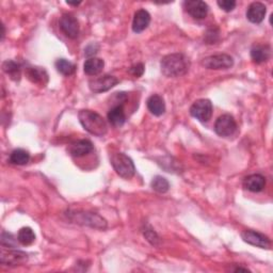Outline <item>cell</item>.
<instances>
[{
  "label": "cell",
  "instance_id": "obj_18",
  "mask_svg": "<svg viewBox=\"0 0 273 273\" xmlns=\"http://www.w3.org/2000/svg\"><path fill=\"white\" fill-rule=\"evenodd\" d=\"M26 75L33 84L44 87L48 82V74L42 67H28L26 70Z\"/></svg>",
  "mask_w": 273,
  "mask_h": 273
},
{
  "label": "cell",
  "instance_id": "obj_12",
  "mask_svg": "<svg viewBox=\"0 0 273 273\" xmlns=\"http://www.w3.org/2000/svg\"><path fill=\"white\" fill-rule=\"evenodd\" d=\"M184 8L195 19H203L208 14L207 4L201 0H187L184 3Z\"/></svg>",
  "mask_w": 273,
  "mask_h": 273
},
{
  "label": "cell",
  "instance_id": "obj_33",
  "mask_svg": "<svg viewBox=\"0 0 273 273\" xmlns=\"http://www.w3.org/2000/svg\"><path fill=\"white\" fill-rule=\"evenodd\" d=\"M66 4L67 5H69V6H74V7H77V6H79L81 3L80 2H78V3H72V2H66Z\"/></svg>",
  "mask_w": 273,
  "mask_h": 273
},
{
  "label": "cell",
  "instance_id": "obj_26",
  "mask_svg": "<svg viewBox=\"0 0 273 273\" xmlns=\"http://www.w3.org/2000/svg\"><path fill=\"white\" fill-rule=\"evenodd\" d=\"M151 186L158 193H165V192H168L169 189H170V184H169L168 180L164 179V177H162V176L154 177Z\"/></svg>",
  "mask_w": 273,
  "mask_h": 273
},
{
  "label": "cell",
  "instance_id": "obj_22",
  "mask_svg": "<svg viewBox=\"0 0 273 273\" xmlns=\"http://www.w3.org/2000/svg\"><path fill=\"white\" fill-rule=\"evenodd\" d=\"M29 160H30V154L22 148L14 150L10 155V161L13 164L25 165L29 162Z\"/></svg>",
  "mask_w": 273,
  "mask_h": 273
},
{
  "label": "cell",
  "instance_id": "obj_28",
  "mask_svg": "<svg viewBox=\"0 0 273 273\" xmlns=\"http://www.w3.org/2000/svg\"><path fill=\"white\" fill-rule=\"evenodd\" d=\"M2 245L6 247H15L16 241L14 239L13 235L4 232L2 235Z\"/></svg>",
  "mask_w": 273,
  "mask_h": 273
},
{
  "label": "cell",
  "instance_id": "obj_23",
  "mask_svg": "<svg viewBox=\"0 0 273 273\" xmlns=\"http://www.w3.org/2000/svg\"><path fill=\"white\" fill-rule=\"evenodd\" d=\"M56 68L60 74L64 76H70L76 72V65L66 59H59L56 61Z\"/></svg>",
  "mask_w": 273,
  "mask_h": 273
},
{
  "label": "cell",
  "instance_id": "obj_16",
  "mask_svg": "<svg viewBox=\"0 0 273 273\" xmlns=\"http://www.w3.org/2000/svg\"><path fill=\"white\" fill-rule=\"evenodd\" d=\"M151 22V15L146 10H138L133 20V30L136 33H140L142 31H144Z\"/></svg>",
  "mask_w": 273,
  "mask_h": 273
},
{
  "label": "cell",
  "instance_id": "obj_9",
  "mask_svg": "<svg viewBox=\"0 0 273 273\" xmlns=\"http://www.w3.org/2000/svg\"><path fill=\"white\" fill-rule=\"evenodd\" d=\"M118 82H120V80L114 76L104 75L90 80L89 88L94 93H103L109 91L110 89L115 87Z\"/></svg>",
  "mask_w": 273,
  "mask_h": 273
},
{
  "label": "cell",
  "instance_id": "obj_32",
  "mask_svg": "<svg viewBox=\"0 0 273 273\" xmlns=\"http://www.w3.org/2000/svg\"><path fill=\"white\" fill-rule=\"evenodd\" d=\"M97 52H98V45H96V44H91L85 49V54L88 57L95 56L97 54Z\"/></svg>",
  "mask_w": 273,
  "mask_h": 273
},
{
  "label": "cell",
  "instance_id": "obj_4",
  "mask_svg": "<svg viewBox=\"0 0 273 273\" xmlns=\"http://www.w3.org/2000/svg\"><path fill=\"white\" fill-rule=\"evenodd\" d=\"M111 164L114 171L125 180H129L134 177L136 173V168L134 161L123 153H115L111 156Z\"/></svg>",
  "mask_w": 273,
  "mask_h": 273
},
{
  "label": "cell",
  "instance_id": "obj_25",
  "mask_svg": "<svg viewBox=\"0 0 273 273\" xmlns=\"http://www.w3.org/2000/svg\"><path fill=\"white\" fill-rule=\"evenodd\" d=\"M3 69L6 74H8L11 79L19 80L20 78V66L16 62L12 60H7L3 63Z\"/></svg>",
  "mask_w": 273,
  "mask_h": 273
},
{
  "label": "cell",
  "instance_id": "obj_20",
  "mask_svg": "<svg viewBox=\"0 0 273 273\" xmlns=\"http://www.w3.org/2000/svg\"><path fill=\"white\" fill-rule=\"evenodd\" d=\"M105 62L100 58H89L84 64L85 73L89 76H96L103 72Z\"/></svg>",
  "mask_w": 273,
  "mask_h": 273
},
{
  "label": "cell",
  "instance_id": "obj_19",
  "mask_svg": "<svg viewBox=\"0 0 273 273\" xmlns=\"http://www.w3.org/2000/svg\"><path fill=\"white\" fill-rule=\"evenodd\" d=\"M108 121L114 127H121L126 122L123 106H114L108 112Z\"/></svg>",
  "mask_w": 273,
  "mask_h": 273
},
{
  "label": "cell",
  "instance_id": "obj_11",
  "mask_svg": "<svg viewBox=\"0 0 273 273\" xmlns=\"http://www.w3.org/2000/svg\"><path fill=\"white\" fill-rule=\"evenodd\" d=\"M241 237H242V239L244 242L251 244V245L258 246V247H262V249H267V250L271 247V241L268 237L265 236L264 234L258 233V232L246 230V231L242 232Z\"/></svg>",
  "mask_w": 273,
  "mask_h": 273
},
{
  "label": "cell",
  "instance_id": "obj_3",
  "mask_svg": "<svg viewBox=\"0 0 273 273\" xmlns=\"http://www.w3.org/2000/svg\"><path fill=\"white\" fill-rule=\"evenodd\" d=\"M69 218L72 219L77 224L86 225L92 229L96 230H106L107 229V221L95 212L89 211H72L68 213Z\"/></svg>",
  "mask_w": 273,
  "mask_h": 273
},
{
  "label": "cell",
  "instance_id": "obj_1",
  "mask_svg": "<svg viewBox=\"0 0 273 273\" xmlns=\"http://www.w3.org/2000/svg\"><path fill=\"white\" fill-rule=\"evenodd\" d=\"M160 67L164 76L169 78L181 77L188 73L190 61L184 54H171L162 59Z\"/></svg>",
  "mask_w": 273,
  "mask_h": 273
},
{
  "label": "cell",
  "instance_id": "obj_6",
  "mask_svg": "<svg viewBox=\"0 0 273 273\" xmlns=\"http://www.w3.org/2000/svg\"><path fill=\"white\" fill-rule=\"evenodd\" d=\"M190 114L200 122H208L212 115V104L209 100H198L190 108Z\"/></svg>",
  "mask_w": 273,
  "mask_h": 273
},
{
  "label": "cell",
  "instance_id": "obj_31",
  "mask_svg": "<svg viewBox=\"0 0 273 273\" xmlns=\"http://www.w3.org/2000/svg\"><path fill=\"white\" fill-rule=\"evenodd\" d=\"M218 38H219V32L216 33L213 29L208 31V33L206 34V41L208 42V44H215Z\"/></svg>",
  "mask_w": 273,
  "mask_h": 273
},
{
  "label": "cell",
  "instance_id": "obj_7",
  "mask_svg": "<svg viewBox=\"0 0 273 273\" xmlns=\"http://www.w3.org/2000/svg\"><path fill=\"white\" fill-rule=\"evenodd\" d=\"M202 64L208 69H228L234 65V60L230 55L221 54L205 58Z\"/></svg>",
  "mask_w": 273,
  "mask_h": 273
},
{
  "label": "cell",
  "instance_id": "obj_27",
  "mask_svg": "<svg viewBox=\"0 0 273 273\" xmlns=\"http://www.w3.org/2000/svg\"><path fill=\"white\" fill-rule=\"evenodd\" d=\"M143 234L145 236V238L153 244V245H158L159 244V237L158 235L154 232V230L150 227V225H146L145 229L143 230Z\"/></svg>",
  "mask_w": 273,
  "mask_h": 273
},
{
  "label": "cell",
  "instance_id": "obj_2",
  "mask_svg": "<svg viewBox=\"0 0 273 273\" xmlns=\"http://www.w3.org/2000/svg\"><path fill=\"white\" fill-rule=\"evenodd\" d=\"M79 122L88 133L96 137H103L107 134L108 126L106 121L97 112L92 110H81L78 114Z\"/></svg>",
  "mask_w": 273,
  "mask_h": 273
},
{
  "label": "cell",
  "instance_id": "obj_21",
  "mask_svg": "<svg viewBox=\"0 0 273 273\" xmlns=\"http://www.w3.org/2000/svg\"><path fill=\"white\" fill-rule=\"evenodd\" d=\"M147 108L152 114L160 116L165 112V103L160 95L154 94L147 100Z\"/></svg>",
  "mask_w": 273,
  "mask_h": 273
},
{
  "label": "cell",
  "instance_id": "obj_14",
  "mask_svg": "<svg viewBox=\"0 0 273 273\" xmlns=\"http://www.w3.org/2000/svg\"><path fill=\"white\" fill-rule=\"evenodd\" d=\"M266 186V179L260 174H252L243 181V187L251 192H260Z\"/></svg>",
  "mask_w": 273,
  "mask_h": 273
},
{
  "label": "cell",
  "instance_id": "obj_15",
  "mask_svg": "<svg viewBox=\"0 0 273 273\" xmlns=\"http://www.w3.org/2000/svg\"><path fill=\"white\" fill-rule=\"evenodd\" d=\"M68 151L73 157H84L93 151V144L89 140H79L70 144Z\"/></svg>",
  "mask_w": 273,
  "mask_h": 273
},
{
  "label": "cell",
  "instance_id": "obj_24",
  "mask_svg": "<svg viewBox=\"0 0 273 273\" xmlns=\"http://www.w3.org/2000/svg\"><path fill=\"white\" fill-rule=\"evenodd\" d=\"M17 241L22 245H31L35 241V234L31 228H22L18 231Z\"/></svg>",
  "mask_w": 273,
  "mask_h": 273
},
{
  "label": "cell",
  "instance_id": "obj_8",
  "mask_svg": "<svg viewBox=\"0 0 273 273\" xmlns=\"http://www.w3.org/2000/svg\"><path fill=\"white\" fill-rule=\"evenodd\" d=\"M237 124L231 114H223L218 117L215 124V132L220 137H230L235 134Z\"/></svg>",
  "mask_w": 273,
  "mask_h": 273
},
{
  "label": "cell",
  "instance_id": "obj_5",
  "mask_svg": "<svg viewBox=\"0 0 273 273\" xmlns=\"http://www.w3.org/2000/svg\"><path fill=\"white\" fill-rule=\"evenodd\" d=\"M28 260V255L25 252L15 250L13 247L2 249V256H0V262L6 266H21L26 264Z\"/></svg>",
  "mask_w": 273,
  "mask_h": 273
},
{
  "label": "cell",
  "instance_id": "obj_17",
  "mask_svg": "<svg viewBox=\"0 0 273 273\" xmlns=\"http://www.w3.org/2000/svg\"><path fill=\"white\" fill-rule=\"evenodd\" d=\"M252 60L257 63L267 62L271 58V47L269 45H255L251 49Z\"/></svg>",
  "mask_w": 273,
  "mask_h": 273
},
{
  "label": "cell",
  "instance_id": "obj_29",
  "mask_svg": "<svg viewBox=\"0 0 273 273\" xmlns=\"http://www.w3.org/2000/svg\"><path fill=\"white\" fill-rule=\"evenodd\" d=\"M217 4L225 12H232L236 7L235 0H219Z\"/></svg>",
  "mask_w": 273,
  "mask_h": 273
},
{
  "label": "cell",
  "instance_id": "obj_10",
  "mask_svg": "<svg viewBox=\"0 0 273 273\" xmlns=\"http://www.w3.org/2000/svg\"><path fill=\"white\" fill-rule=\"evenodd\" d=\"M61 31L69 39H76L79 34V22L72 14H63L59 20Z\"/></svg>",
  "mask_w": 273,
  "mask_h": 273
},
{
  "label": "cell",
  "instance_id": "obj_13",
  "mask_svg": "<svg viewBox=\"0 0 273 273\" xmlns=\"http://www.w3.org/2000/svg\"><path fill=\"white\" fill-rule=\"evenodd\" d=\"M267 8L262 3H253L246 10V18L253 23L262 22L266 16Z\"/></svg>",
  "mask_w": 273,
  "mask_h": 273
},
{
  "label": "cell",
  "instance_id": "obj_30",
  "mask_svg": "<svg viewBox=\"0 0 273 273\" xmlns=\"http://www.w3.org/2000/svg\"><path fill=\"white\" fill-rule=\"evenodd\" d=\"M129 73L132 74L133 76L135 77H141L142 75H143L144 73V65L142 63H138V64H135L133 65L132 67L129 68Z\"/></svg>",
  "mask_w": 273,
  "mask_h": 273
}]
</instances>
